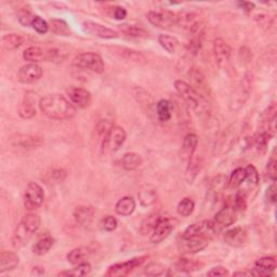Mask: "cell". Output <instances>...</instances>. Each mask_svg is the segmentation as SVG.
<instances>
[{
    "instance_id": "cell-17",
    "label": "cell",
    "mask_w": 277,
    "mask_h": 277,
    "mask_svg": "<svg viewBox=\"0 0 277 277\" xmlns=\"http://www.w3.org/2000/svg\"><path fill=\"white\" fill-rule=\"evenodd\" d=\"M248 240V235L246 229L240 226H236L230 228L223 235V241L230 247L234 248H241L246 245Z\"/></svg>"
},
{
    "instance_id": "cell-19",
    "label": "cell",
    "mask_w": 277,
    "mask_h": 277,
    "mask_svg": "<svg viewBox=\"0 0 277 277\" xmlns=\"http://www.w3.org/2000/svg\"><path fill=\"white\" fill-rule=\"evenodd\" d=\"M276 119H277V109L276 104L272 103L262 113L261 116V131H264L272 136L275 134L276 130Z\"/></svg>"
},
{
    "instance_id": "cell-12",
    "label": "cell",
    "mask_w": 277,
    "mask_h": 277,
    "mask_svg": "<svg viewBox=\"0 0 277 277\" xmlns=\"http://www.w3.org/2000/svg\"><path fill=\"white\" fill-rule=\"evenodd\" d=\"M237 220V210L235 209L234 205L225 204L224 207H222L221 209L217 212L214 217V224L217 226L218 230H222L224 227H228Z\"/></svg>"
},
{
    "instance_id": "cell-6",
    "label": "cell",
    "mask_w": 277,
    "mask_h": 277,
    "mask_svg": "<svg viewBox=\"0 0 277 277\" xmlns=\"http://www.w3.org/2000/svg\"><path fill=\"white\" fill-rule=\"evenodd\" d=\"M41 224V220L40 217L38 214L29 211L28 213H26L24 217H23L21 224H20V228L19 230L22 234H17L15 235V238H17V242L19 243H23L24 240H28V238L34 235L38 229H39ZM18 243V246L20 245Z\"/></svg>"
},
{
    "instance_id": "cell-7",
    "label": "cell",
    "mask_w": 277,
    "mask_h": 277,
    "mask_svg": "<svg viewBox=\"0 0 277 277\" xmlns=\"http://www.w3.org/2000/svg\"><path fill=\"white\" fill-rule=\"evenodd\" d=\"M238 136V129L236 126L228 127L224 132H222L213 146V155L222 156L232 150L233 145Z\"/></svg>"
},
{
    "instance_id": "cell-50",
    "label": "cell",
    "mask_w": 277,
    "mask_h": 277,
    "mask_svg": "<svg viewBox=\"0 0 277 277\" xmlns=\"http://www.w3.org/2000/svg\"><path fill=\"white\" fill-rule=\"evenodd\" d=\"M166 273V266L160 263H150L145 266L144 274L149 276H161Z\"/></svg>"
},
{
    "instance_id": "cell-45",
    "label": "cell",
    "mask_w": 277,
    "mask_h": 277,
    "mask_svg": "<svg viewBox=\"0 0 277 277\" xmlns=\"http://www.w3.org/2000/svg\"><path fill=\"white\" fill-rule=\"evenodd\" d=\"M132 94L134 99L136 100L137 103H140L141 105H148L151 106L153 104V98L149 94L148 91H145L141 87H135L132 90Z\"/></svg>"
},
{
    "instance_id": "cell-4",
    "label": "cell",
    "mask_w": 277,
    "mask_h": 277,
    "mask_svg": "<svg viewBox=\"0 0 277 277\" xmlns=\"http://www.w3.org/2000/svg\"><path fill=\"white\" fill-rule=\"evenodd\" d=\"M73 64L76 67L88 69V71L97 74L103 73L105 69V64L102 58L94 52H84L81 53V55H78L74 59Z\"/></svg>"
},
{
    "instance_id": "cell-25",
    "label": "cell",
    "mask_w": 277,
    "mask_h": 277,
    "mask_svg": "<svg viewBox=\"0 0 277 277\" xmlns=\"http://www.w3.org/2000/svg\"><path fill=\"white\" fill-rule=\"evenodd\" d=\"M137 198L141 206L150 207L157 202L158 193L155 187L151 186V184H145L141 187L137 192Z\"/></svg>"
},
{
    "instance_id": "cell-29",
    "label": "cell",
    "mask_w": 277,
    "mask_h": 277,
    "mask_svg": "<svg viewBox=\"0 0 277 277\" xmlns=\"http://www.w3.org/2000/svg\"><path fill=\"white\" fill-rule=\"evenodd\" d=\"M135 201L131 196H125L120 198L115 206V211L121 217H129L135 210Z\"/></svg>"
},
{
    "instance_id": "cell-18",
    "label": "cell",
    "mask_w": 277,
    "mask_h": 277,
    "mask_svg": "<svg viewBox=\"0 0 277 277\" xmlns=\"http://www.w3.org/2000/svg\"><path fill=\"white\" fill-rule=\"evenodd\" d=\"M189 77L191 79V86L196 90L197 94H199L205 99H207V97H209L210 95L209 84H208L206 77L201 71H199V69L192 68L189 73Z\"/></svg>"
},
{
    "instance_id": "cell-62",
    "label": "cell",
    "mask_w": 277,
    "mask_h": 277,
    "mask_svg": "<svg viewBox=\"0 0 277 277\" xmlns=\"http://www.w3.org/2000/svg\"><path fill=\"white\" fill-rule=\"evenodd\" d=\"M251 272H236L234 273V276H250Z\"/></svg>"
},
{
    "instance_id": "cell-3",
    "label": "cell",
    "mask_w": 277,
    "mask_h": 277,
    "mask_svg": "<svg viewBox=\"0 0 277 277\" xmlns=\"http://www.w3.org/2000/svg\"><path fill=\"white\" fill-rule=\"evenodd\" d=\"M253 86V76L250 72H247L242 80L238 83V86L234 89L229 98V110L236 112L241 110L242 107L248 101L252 92Z\"/></svg>"
},
{
    "instance_id": "cell-34",
    "label": "cell",
    "mask_w": 277,
    "mask_h": 277,
    "mask_svg": "<svg viewBox=\"0 0 277 277\" xmlns=\"http://www.w3.org/2000/svg\"><path fill=\"white\" fill-rule=\"evenodd\" d=\"M226 183H227L226 176L223 174H219L213 179L211 183V188H210L211 194L213 195V201H218V199L221 198L223 191L225 190Z\"/></svg>"
},
{
    "instance_id": "cell-20",
    "label": "cell",
    "mask_w": 277,
    "mask_h": 277,
    "mask_svg": "<svg viewBox=\"0 0 277 277\" xmlns=\"http://www.w3.org/2000/svg\"><path fill=\"white\" fill-rule=\"evenodd\" d=\"M67 95L71 99L72 103L80 107V109H84V107H88L91 104L92 96L87 89L72 87L67 90Z\"/></svg>"
},
{
    "instance_id": "cell-49",
    "label": "cell",
    "mask_w": 277,
    "mask_h": 277,
    "mask_svg": "<svg viewBox=\"0 0 277 277\" xmlns=\"http://www.w3.org/2000/svg\"><path fill=\"white\" fill-rule=\"evenodd\" d=\"M32 27L35 29V32L40 35H44L48 32L50 26L47 22H45L39 15H34V19L32 22Z\"/></svg>"
},
{
    "instance_id": "cell-39",
    "label": "cell",
    "mask_w": 277,
    "mask_h": 277,
    "mask_svg": "<svg viewBox=\"0 0 277 277\" xmlns=\"http://www.w3.org/2000/svg\"><path fill=\"white\" fill-rule=\"evenodd\" d=\"M246 180V170L245 168L238 167L235 170L230 173L229 179L227 181V184L229 188L232 189H238Z\"/></svg>"
},
{
    "instance_id": "cell-37",
    "label": "cell",
    "mask_w": 277,
    "mask_h": 277,
    "mask_svg": "<svg viewBox=\"0 0 277 277\" xmlns=\"http://www.w3.org/2000/svg\"><path fill=\"white\" fill-rule=\"evenodd\" d=\"M53 244H55V240L51 236H45L33 246V252L37 256H43L52 248Z\"/></svg>"
},
{
    "instance_id": "cell-58",
    "label": "cell",
    "mask_w": 277,
    "mask_h": 277,
    "mask_svg": "<svg viewBox=\"0 0 277 277\" xmlns=\"http://www.w3.org/2000/svg\"><path fill=\"white\" fill-rule=\"evenodd\" d=\"M66 178V171L63 170V169H56V170L52 171L51 174V179L55 182H62Z\"/></svg>"
},
{
    "instance_id": "cell-23",
    "label": "cell",
    "mask_w": 277,
    "mask_h": 277,
    "mask_svg": "<svg viewBox=\"0 0 277 277\" xmlns=\"http://www.w3.org/2000/svg\"><path fill=\"white\" fill-rule=\"evenodd\" d=\"M95 213V209L90 206H78L74 210L73 217L78 226H88L94 220Z\"/></svg>"
},
{
    "instance_id": "cell-54",
    "label": "cell",
    "mask_w": 277,
    "mask_h": 277,
    "mask_svg": "<svg viewBox=\"0 0 277 277\" xmlns=\"http://www.w3.org/2000/svg\"><path fill=\"white\" fill-rule=\"evenodd\" d=\"M276 159L274 157V155L270 158V160L267 161V165H266V175L268 176V179H270L272 182H275L276 181V173H277V170H276Z\"/></svg>"
},
{
    "instance_id": "cell-27",
    "label": "cell",
    "mask_w": 277,
    "mask_h": 277,
    "mask_svg": "<svg viewBox=\"0 0 277 277\" xmlns=\"http://www.w3.org/2000/svg\"><path fill=\"white\" fill-rule=\"evenodd\" d=\"M19 257L13 251H2L0 253V273L4 274L14 270L19 264Z\"/></svg>"
},
{
    "instance_id": "cell-5",
    "label": "cell",
    "mask_w": 277,
    "mask_h": 277,
    "mask_svg": "<svg viewBox=\"0 0 277 277\" xmlns=\"http://www.w3.org/2000/svg\"><path fill=\"white\" fill-rule=\"evenodd\" d=\"M127 138V133L124 128L119 126H113L112 129L105 135L101 142V148L103 153H114L117 152Z\"/></svg>"
},
{
    "instance_id": "cell-56",
    "label": "cell",
    "mask_w": 277,
    "mask_h": 277,
    "mask_svg": "<svg viewBox=\"0 0 277 277\" xmlns=\"http://www.w3.org/2000/svg\"><path fill=\"white\" fill-rule=\"evenodd\" d=\"M238 56H240V59L243 63L247 64L249 63L251 59H252V53L251 50L248 47H242L240 49V52H238Z\"/></svg>"
},
{
    "instance_id": "cell-11",
    "label": "cell",
    "mask_w": 277,
    "mask_h": 277,
    "mask_svg": "<svg viewBox=\"0 0 277 277\" xmlns=\"http://www.w3.org/2000/svg\"><path fill=\"white\" fill-rule=\"evenodd\" d=\"M9 142L14 148L22 150H35L40 148L43 144V140L40 136L23 134V133H14L9 137Z\"/></svg>"
},
{
    "instance_id": "cell-35",
    "label": "cell",
    "mask_w": 277,
    "mask_h": 277,
    "mask_svg": "<svg viewBox=\"0 0 277 277\" xmlns=\"http://www.w3.org/2000/svg\"><path fill=\"white\" fill-rule=\"evenodd\" d=\"M3 47L8 50L12 51L20 48L24 43V38L19 34H7L3 37Z\"/></svg>"
},
{
    "instance_id": "cell-2",
    "label": "cell",
    "mask_w": 277,
    "mask_h": 277,
    "mask_svg": "<svg viewBox=\"0 0 277 277\" xmlns=\"http://www.w3.org/2000/svg\"><path fill=\"white\" fill-rule=\"evenodd\" d=\"M174 88L190 110H193L197 113H203L208 109V104H209L208 100L197 94L196 90L187 81L175 80Z\"/></svg>"
},
{
    "instance_id": "cell-59",
    "label": "cell",
    "mask_w": 277,
    "mask_h": 277,
    "mask_svg": "<svg viewBox=\"0 0 277 277\" xmlns=\"http://www.w3.org/2000/svg\"><path fill=\"white\" fill-rule=\"evenodd\" d=\"M237 6L241 8V9L245 13H250L253 9H255V4L253 3H248V2H238Z\"/></svg>"
},
{
    "instance_id": "cell-28",
    "label": "cell",
    "mask_w": 277,
    "mask_h": 277,
    "mask_svg": "<svg viewBox=\"0 0 277 277\" xmlns=\"http://www.w3.org/2000/svg\"><path fill=\"white\" fill-rule=\"evenodd\" d=\"M92 250L87 246L75 248L67 253V261L73 265H78L80 263L86 262V260L90 257Z\"/></svg>"
},
{
    "instance_id": "cell-61",
    "label": "cell",
    "mask_w": 277,
    "mask_h": 277,
    "mask_svg": "<svg viewBox=\"0 0 277 277\" xmlns=\"http://www.w3.org/2000/svg\"><path fill=\"white\" fill-rule=\"evenodd\" d=\"M127 17V10L122 7H116L114 9V18L116 20H124Z\"/></svg>"
},
{
    "instance_id": "cell-21",
    "label": "cell",
    "mask_w": 277,
    "mask_h": 277,
    "mask_svg": "<svg viewBox=\"0 0 277 277\" xmlns=\"http://www.w3.org/2000/svg\"><path fill=\"white\" fill-rule=\"evenodd\" d=\"M172 229H173V225L171 224L170 220L166 218H161L157 226L154 228V230L151 234V237H150L151 243L160 244L161 242H164L169 237V235L171 234Z\"/></svg>"
},
{
    "instance_id": "cell-41",
    "label": "cell",
    "mask_w": 277,
    "mask_h": 277,
    "mask_svg": "<svg viewBox=\"0 0 277 277\" xmlns=\"http://www.w3.org/2000/svg\"><path fill=\"white\" fill-rule=\"evenodd\" d=\"M120 33L124 34L126 36H129V37H138V38H142V37H148V33L145 32V30L141 27H138L136 25H130V24H121L118 26Z\"/></svg>"
},
{
    "instance_id": "cell-43",
    "label": "cell",
    "mask_w": 277,
    "mask_h": 277,
    "mask_svg": "<svg viewBox=\"0 0 277 277\" xmlns=\"http://www.w3.org/2000/svg\"><path fill=\"white\" fill-rule=\"evenodd\" d=\"M91 272V265L88 262H83L76 265L71 271H64L58 274V276H86Z\"/></svg>"
},
{
    "instance_id": "cell-48",
    "label": "cell",
    "mask_w": 277,
    "mask_h": 277,
    "mask_svg": "<svg viewBox=\"0 0 277 277\" xmlns=\"http://www.w3.org/2000/svg\"><path fill=\"white\" fill-rule=\"evenodd\" d=\"M246 170V180L250 187H258L259 184V173L255 166L249 165L245 168Z\"/></svg>"
},
{
    "instance_id": "cell-24",
    "label": "cell",
    "mask_w": 277,
    "mask_h": 277,
    "mask_svg": "<svg viewBox=\"0 0 277 277\" xmlns=\"http://www.w3.org/2000/svg\"><path fill=\"white\" fill-rule=\"evenodd\" d=\"M204 266V264L199 261L188 259V258H181L179 259L174 265L172 266V270L175 271L174 274H190L192 272H196Z\"/></svg>"
},
{
    "instance_id": "cell-44",
    "label": "cell",
    "mask_w": 277,
    "mask_h": 277,
    "mask_svg": "<svg viewBox=\"0 0 277 277\" xmlns=\"http://www.w3.org/2000/svg\"><path fill=\"white\" fill-rule=\"evenodd\" d=\"M195 209V203L193 202V199H191L189 197L183 198L182 201L179 203L178 207H176V211L182 217H190V215L193 213Z\"/></svg>"
},
{
    "instance_id": "cell-22",
    "label": "cell",
    "mask_w": 277,
    "mask_h": 277,
    "mask_svg": "<svg viewBox=\"0 0 277 277\" xmlns=\"http://www.w3.org/2000/svg\"><path fill=\"white\" fill-rule=\"evenodd\" d=\"M276 268V258L275 257H263L259 260L253 266L251 275L252 276H271Z\"/></svg>"
},
{
    "instance_id": "cell-15",
    "label": "cell",
    "mask_w": 277,
    "mask_h": 277,
    "mask_svg": "<svg viewBox=\"0 0 277 277\" xmlns=\"http://www.w3.org/2000/svg\"><path fill=\"white\" fill-rule=\"evenodd\" d=\"M42 68L37 63H28L23 65L18 72V80L21 83L30 84L39 80L42 76Z\"/></svg>"
},
{
    "instance_id": "cell-53",
    "label": "cell",
    "mask_w": 277,
    "mask_h": 277,
    "mask_svg": "<svg viewBox=\"0 0 277 277\" xmlns=\"http://www.w3.org/2000/svg\"><path fill=\"white\" fill-rule=\"evenodd\" d=\"M33 19H34V15H33L32 13H30L28 10L22 9V10H20L19 13H18V20H19V23H20L21 25L25 26V27L32 26Z\"/></svg>"
},
{
    "instance_id": "cell-57",
    "label": "cell",
    "mask_w": 277,
    "mask_h": 277,
    "mask_svg": "<svg viewBox=\"0 0 277 277\" xmlns=\"http://www.w3.org/2000/svg\"><path fill=\"white\" fill-rule=\"evenodd\" d=\"M229 272L227 271V268L224 266H215L212 267L209 272H207V276H228Z\"/></svg>"
},
{
    "instance_id": "cell-8",
    "label": "cell",
    "mask_w": 277,
    "mask_h": 277,
    "mask_svg": "<svg viewBox=\"0 0 277 277\" xmlns=\"http://www.w3.org/2000/svg\"><path fill=\"white\" fill-rule=\"evenodd\" d=\"M149 258L150 256H140V257H135L130 260L124 261V262L115 263L107 268V272L105 275L111 276V277L129 275L132 271H134L135 268L140 267Z\"/></svg>"
},
{
    "instance_id": "cell-55",
    "label": "cell",
    "mask_w": 277,
    "mask_h": 277,
    "mask_svg": "<svg viewBox=\"0 0 277 277\" xmlns=\"http://www.w3.org/2000/svg\"><path fill=\"white\" fill-rule=\"evenodd\" d=\"M256 21L258 22L259 26L264 29H268L272 26V20L268 15H265V14L256 15Z\"/></svg>"
},
{
    "instance_id": "cell-26",
    "label": "cell",
    "mask_w": 277,
    "mask_h": 277,
    "mask_svg": "<svg viewBox=\"0 0 277 277\" xmlns=\"http://www.w3.org/2000/svg\"><path fill=\"white\" fill-rule=\"evenodd\" d=\"M198 145V136L195 133H189L183 140L181 149V157L184 160H190L194 156Z\"/></svg>"
},
{
    "instance_id": "cell-31",
    "label": "cell",
    "mask_w": 277,
    "mask_h": 277,
    "mask_svg": "<svg viewBox=\"0 0 277 277\" xmlns=\"http://www.w3.org/2000/svg\"><path fill=\"white\" fill-rule=\"evenodd\" d=\"M172 111H173V105H172V102L169 101V100L163 99L156 104L157 118L161 122H166L171 119Z\"/></svg>"
},
{
    "instance_id": "cell-38",
    "label": "cell",
    "mask_w": 277,
    "mask_h": 277,
    "mask_svg": "<svg viewBox=\"0 0 277 277\" xmlns=\"http://www.w3.org/2000/svg\"><path fill=\"white\" fill-rule=\"evenodd\" d=\"M194 156L189 160V165L186 171V178L190 184H192L195 181V179L197 178V174L199 173V171H201V161Z\"/></svg>"
},
{
    "instance_id": "cell-42",
    "label": "cell",
    "mask_w": 277,
    "mask_h": 277,
    "mask_svg": "<svg viewBox=\"0 0 277 277\" xmlns=\"http://www.w3.org/2000/svg\"><path fill=\"white\" fill-rule=\"evenodd\" d=\"M50 28H51V32L58 36H69V34H71V30H69L68 28L67 23L63 20H59V19L51 20Z\"/></svg>"
},
{
    "instance_id": "cell-52",
    "label": "cell",
    "mask_w": 277,
    "mask_h": 277,
    "mask_svg": "<svg viewBox=\"0 0 277 277\" xmlns=\"http://www.w3.org/2000/svg\"><path fill=\"white\" fill-rule=\"evenodd\" d=\"M118 221L113 215H107L101 221V228L105 232H113L117 228Z\"/></svg>"
},
{
    "instance_id": "cell-60",
    "label": "cell",
    "mask_w": 277,
    "mask_h": 277,
    "mask_svg": "<svg viewBox=\"0 0 277 277\" xmlns=\"http://www.w3.org/2000/svg\"><path fill=\"white\" fill-rule=\"evenodd\" d=\"M266 197H267V201L271 202L272 204H274L276 202V187H275V183H273L271 187H268V189L266 191Z\"/></svg>"
},
{
    "instance_id": "cell-9",
    "label": "cell",
    "mask_w": 277,
    "mask_h": 277,
    "mask_svg": "<svg viewBox=\"0 0 277 277\" xmlns=\"http://www.w3.org/2000/svg\"><path fill=\"white\" fill-rule=\"evenodd\" d=\"M44 201V192L39 184L30 182L27 184L24 193V207L28 211H34L40 208Z\"/></svg>"
},
{
    "instance_id": "cell-10",
    "label": "cell",
    "mask_w": 277,
    "mask_h": 277,
    "mask_svg": "<svg viewBox=\"0 0 277 277\" xmlns=\"http://www.w3.org/2000/svg\"><path fill=\"white\" fill-rule=\"evenodd\" d=\"M146 18L152 25L159 28H171L178 22V14L169 10L150 11Z\"/></svg>"
},
{
    "instance_id": "cell-47",
    "label": "cell",
    "mask_w": 277,
    "mask_h": 277,
    "mask_svg": "<svg viewBox=\"0 0 277 277\" xmlns=\"http://www.w3.org/2000/svg\"><path fill=\"white\" fill-rule=\"evenodd\" d=\"M120 55L124 57L125 59L132 61V62L137 63V64H143V63L146 62V59L141 52L132 50V49L121 48L120 49Z\"/></svg>"
},
{
    "instance_id": "cell-16",
    "label": "cell",
    "mask_w": 277,
    "mask_h": 277,
    "mask_svg": "<svg viewBox=\"0 0 277 277\" xmlns=\"http://www.w3.org/2000/svg\"><path fill=\"white\" fill-rule=\"evenodd\" d=\"M208 244H209V240L204 237H181V241L178 243V248L180 252L191 255V253H196L204 250Z\"/></svg>"
},
{
    "instance_id": "cell-13",
    "label": "cell",
    "mask_w": 277,
    "mask_h": 277,
    "mask_svg": "<svg viewBox=\"0 0 277 277\" xmlns=\"http://www.w3.org/2000/svg\"><path fill=\"white\" fill-rule=\"evenodd\" d=\"M82 29L88 35L102 38V39H115L119 36L116 30L92 21H84L82 23Z\"/></svg>"
},
{
    "instance_id": "cell-1",
    "label": "cell",
    "mask_w": 277,
    "mask_h": 277,
    "mask_svg": "<svg viewBox=\"0 0 277 277\" xmlns=\"http://www.w3.org/2000/svg\"><path fill=\"white\" fill-rule=\"evenodd\" d=\"M39 109L51 119H71L76 115L75 106L61 95H47L39 101Z\"/></svg>"
},
{
    "instance_id": "cell-40",
    "label": "cell",
    "mask_w": 277,
    "mask_h": 277,
    "mask_svg": "<svg viewBox=\"0 0 277 277\" xmlns=\"http://www.w3.org/2000/svg\"><path fill=\"white\" fill-rule=\"evenodd\" d=\"M18 112L20 117H22L23 119H30L36 116V109L34 106V103L33 101H29L28 99H25L24 101L20 104Z\"/></svg>"
},
{
    "instance_id": "cell-32",
    "label": "cell",
    "mask_w": 277,
    "mask_h": 277,
    "mask_svg": "<svg viewBox=\"0 0 277 277\" xmlns=\"http://www.w3.org/2000/svg\"><path fill=\"white\" fill-rule=\"evenodd\" d=\"M161 220L160 214L158 212L152 213L150 215H148L142 222L140 225V233L143 236H148L150 234H152V232L157 226V224L159 223V221Z\"/></svg>"
},
{
    "instance_id": "cell-14",
    "label": "cell",
    "mask_w": 277,
    "mask_h": 277,
    "mask_svg": "<svg viewBox=\"0 0 277 277\" xmlns=\"http://www.w3.org/2000/svg\"><path fill=\"white\" fill-rule=\"evenodd\" d=\"M212 50L217 64L221 68L226 67L230 56H232V48L229 47L228 43H226V41L222 38H215L212 43Z\"/></svg>"
},
{
    "instance_id": "cell-33",
    "label": "cell",
    "mask_w": 277,
    "mask_h": 277,
    "mask_svg": "<svg viewBox=\"0 0 277 277\" xmlns=\"http://www.w3.org/2000/svg\"><path fill=\"white\" fill-rule=\"evenodd\" d=\"M23 58L25 61H28L29 63H37L40 61H44L45 59V51L36 45L28 47L24 52H23Z\"/></svg>"
},
{
    "instance_id": "cell-30",
    "label": "cell",
    "mask_w": 277,
    "mask_h": 277,
    "mask_svg": "<svg viewBox=\"0 0 277 277\" xmlns=\"http://www.w3.org/2000/svg\"><path fill=\"white\" fill-rule=\"evenodd\" d=\"M142 163H143V159L141 155H138V154L133 152L126 153L121 158V166L125 170H128V171L136 170L137 168H140L142 166Z\"/></svg>"
},
{
    "instance_id": "cell-46",
    "label": "cell",
    "mask_w": 277,
    "mask_h": 277,
    "mask_svg": "<svg viewBox=\"0 0 277 277\" xmlns=\"http://www.w3.org/2000/svg\"><path fill=\"white\" fill-rule=\"evenodd\" d=\"M112 127H113L112 119L107 118V117H104V118L100 119L98 121V124L96 126V132H97L98 136L100 137V140H101V142L103 141V138L105 137V135L109 133V131L112 129Z\"/></svg>"
},
{
    "instance_id": "cell-36",
    "label": "cell",
    "mask_w": 277,
    "mask_h": 277,
    "mask_svg": "<svg viewBox=\"0 0 277 277\" xmlns=\"http://www.w3.org/2000/svg\"><path fill=\"white\" fill-rule=\"evenodd\" d=\"M158 42L161 47H163L168 53H170V55H174L176 52V49L179 47V40L176 39L175 37L166 34L159 35Z\"/></svg>"
},
{
    "instance_id": "cell-51",
    "label": "cell",
    "mask_w": 277,
    "mask_h": 277,
    "mask_svg": "<svg viewBox=\"0 0 277 277\" xmlns=\"http://www.w3.org/2000/svg\"><path fill=\"white\" fill-rule=\"evenodd\" d=\"M235 209L237 211H245L247 208V194L245 191H238L233 203Z\"/></svg>"
}]
</instances>
